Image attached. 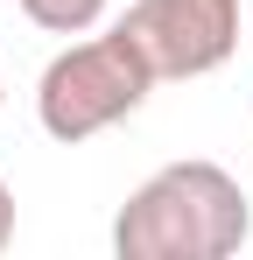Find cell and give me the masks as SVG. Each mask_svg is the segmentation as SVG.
Listing matches in <instances>:
<instances>
[{
  "label": "cell",
  "mask_w": 253,
  "mask_h": 260,
  "mask_svg": "<svg viewBox=\"0 0 253 260\" xmlns=\"http://www.w3.org/2000/svg\"><path fill=\"white\" fill-rule=\"evenodd\" d=\"M253 239V204L239 176L190 155L155 169L113 218L120 260H232Z\"/></svg>",
  "instance_id": "cell-1"
},
{
  "label": "cell",
  "mask_w": 253,
  "mask_h": 260,
  "mask_svg": "<svg viewBox=\"0 0 253 260\" xmlns=\"http://www.w3.org/2000/svg\"><path fill=\"white\" fill-rule=\"evenodd\" d=\"M148 91H155V71H148V56L134 49V36L113 21L106 36H84V43L49 56V71L36 78V120H42L49 141L78 148L91 134L120 127Z\"/></svg>",
  "instance_id": "cell-2"
},
{
  "label": "cell",
  "mask_w": 253,
  "mask_h": 260,
  "mask_svg": "<svg viewBox=\"0 0 253 260\" xmlns=\"http://www.w3.org/2000/svg\"><path fill=\"white\" fill-rule=\"evenodd\" d=\"M134 49L162 78H204L239 49V0H134L120 14Z\"/></svg>",
  "instance_id": "cell-3"
},
{
  "label": "cell",
  "mask_w": 253,
  "mask_h": 260,
  "mask_svg": "<svg viewBox=\"0 0 253 260\" xmlns=\"http://www.w3.org/2000/svg\"><path fill=\"white\" fill-rule=\"evenodd\" d=\"M21 14L49 36H91L106 21V0H21Z\"/></svg>",
  "instance_id": "cell-4"
},
{
  "label": "cell",
  "mask_w": 253,
  "mask_h": 260,
  "mask_svg": "<svg viewBox=\"0 0 253 260\" xmlns=\"http://www.w3.org/2000/svg\"><path fill=\"white\" fill-rule=\"evenodd\" d=\"M7 246H14V190L0 183V253H7Z\"/></svg>",
  "instance_id": "cell-5"
},
{
  "label": "cell",
  "mask_w": 253,
  "mask_h": 260,
  "mask_svg": "<svg viewBox=\"0 0 253 260\" xmlns=\"http://www.w3.org/2000/svg\"><path fill=\"white\" fill-rule=\"evenodd\" d=\"M0 91H7V85H0Z\"/></svg>",
  "instance_id": "cell-6"
}]
</instances>
